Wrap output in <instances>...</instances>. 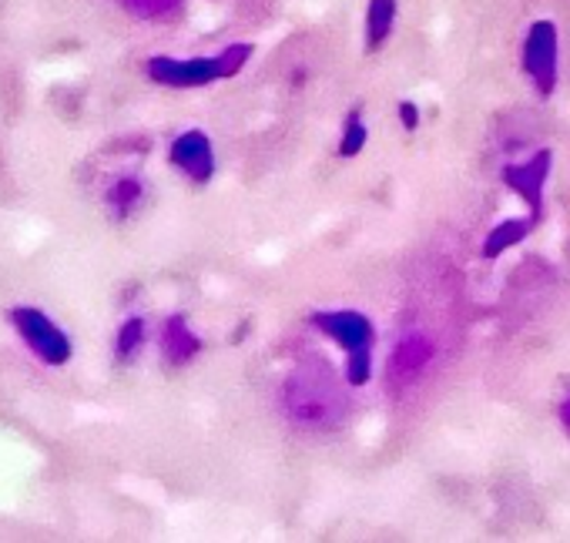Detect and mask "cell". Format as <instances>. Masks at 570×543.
<instances>
[{
	"label": "cell",
	"mask_w": 570,
	"mask_h": 543,
	"mask_svg": "<svg viewBox=\"0 0 570 543\" xmlns=\"http://www.w3.org/2000/svg\"><path fill=\"white\" fill-rule=\"evenodd\" d=\"M282 406L289 419L302 430H335L346 416V403H342V390L335 386L329 369L306 366L295 369L282 390Z\"/></svg>",
	"instance_id": "1"
},
{
	"label": "cell",
	"mask_w": 570,
	"mask_h": 543,
	"mask_svg": "<svg viewBox=\"0 0 570 543\" xmlns=\"http://www.w3.org/2000/svg\"><path fill=\"white\" fill-rule=\"evenodd\" d=\"M14 332L24 339V345L41 359L45 366H67L74 356V342L71 336L37 305H14L8 313Z\"/></svg>",
	"instance_id": "2"
},
{
	"label": "cell",
	"mask_w": 570,
	"mask_h": 543,
	"mask_svg": "<svg viewBox=\"0 0 570 543\" xmlns=\"http://www.w3.org/2000/svg\"><path fill=\"white\" fill-rule=\"evenodd\" d=\"M560 61V37L557 27L550 21H537L534 27L527 30V41H523V71L527 77L534 81L537 94H554L557 88V67Z\"/></svg>",
	"instance_id": "3"
},
{
	"label": "cell",
	"mask_w": 570,
	"mask_h": 543,
	"mask_svg": "<svg viewBox=\"0 0 570 543\" xmlns=\"http://www.w3.org/2000/svg\"><path fill=\"white\" fill-rule=\"evenodd\" d=\"M148 77L165 88H205L212 81H221L225 67L221 58H148Z\"/></svg>",
	"instance_id": "4"
},
{
	"label": "cell",
	"mask_w": 570,
	"mask_h": 543,
	"mask_svg": "<svg viewBox=\"0 0 570 543\" xmlns=\"http://www.w3.org/2000/svg\"><path fill=\"white\" fill-rule=\"evenodd\" d=\"M168 162L185 175V178H192L199 185L212 181L215 175V148H212V138L199 128L192 131H181L172 148H168Z\"/></svg>",
	"instance_id": "5"
},
{
	"label": "cell",
	"mask_w": 570,
	"mask_h": 543,
	"mask_svg": "<svg viewBox=\"0 0 570 543\" xmlns=\"http://www.w3.org/2000/svg\"><path fill=\"white\" fill-rule=\"evenodd\" d=\"M313 326L329 336L335 345H342L346 353H356V349H372V339H376V329L372 323L356 313V308H339V313H316L313 316Z\"/></svg>",
	"instance_id": "6"
},
{
	"label": "cell",
	"mask_w": 570,
	"mask_h": 543,
	"mask_svg": "<svg viewBox=\"0 0 570 543\" xmlns=\"http://www.w3.org/2000/svg\"><path fill=\"white\" fill-rule=\"evenodd\" d=\"M547 175H550V151H537L534 159L504 168L507 188L517 191V195L527 202V209H530V215H534V218H541V212H544V185H547Z\"/></svg>",
	"instance_id": "7"
},
{
	"label": "cell",
	"mask_w": 570,
	"mask_h": 543,
	"mask_svg": "<svg viewBox=\"0 0 570 543\" xmlns=\"http://www.w3.org/2000/svg\"><path fill=\"white\" fill-rule=\"evenodd\" d=\"M430 359H433V342L423 332H409L396 342L387 372L396 386H406V382H413L416 376H423L430 369Z\"/></svg>",
	"instance_id": "8"
},
{
	"label": "cell",
	"mask_w": 570,
	"mask_h": 543,
	"mask_svg": "<svg viewBox=\"0 0 570 543\" xmlns=\"http://www.w3.org/2000/svg\"><path fill=\"white\" fill-rule=\"evenodd\" d=\"M162 353L172 366H188L199 353H202V339L199 332L188 326V319L181 313L168 316L162 326Z\"/></svg>",
	"instance_id": "9"
},
{
	"label": "cell",
	"mask_w": 570,
	"mask_h": 543,
	"mask_svg": "<svg viewBox=\"0 0 570 543\" xmlns=\"http://www.w3.org/2000/svg\"><path fill=\"white\" fill-rule=\"evenodd\" d=\"M144 202V181L138 175H122L114 178L104 191V205L114 222H128Z\"/></svg>",
	"instance_id": "10"
},
{
	"label": "cell",
	"mask_w": 570,
	"mask_h": 543,
	"mask_svg": "<svg viewBox=\"0 0 570 543\" xmlns=\"http://www.w3.org/2000/svg\"><path fill=\"white\" fill-rule=\"evenodd\" d=\"M534 215H527V218H507L501 222L497 228L490 231V236L483 239V258H497L504 252H510L514 245H520L527 236H530V228H534Z\"/></svg>",
	"instance_id": "11"
},
{
	"label": "cell",
	"mask_w": 570,
	"mask_h": 543,
	"mask_svg": "<svg viewBox=\"0 0 570 543\" xmlns=\"http://www.w3.org/2000/svg\"><path fill=\"white\" fill-rule=\"evenodd\" d=\"M396 11H400L396 0H369V11H366V51H379L390 41L393 24H396Z\"/></svg>",
	"instance_id": "12"
},
{
	"label": "cell",
	"mask_w": 570,
	"mask_h": 543,
	"mask_svg": "<svg viewBox=\"0 0 570 543\" xmlns=\"http://www.w3.org/2000/svg\"><path fill=\"white\" fill-rule=\"evenodd\" d=\"M148 342V323L141 316H128L118 332H114V359L118 363H135V356Z\"/></svg>",
	"instance_id": "13"
},
{
	"label": "cell",
	"mask_w": 570,
	"mask_h": 543,
	"mask_svg": "<svg viewBox=\"0 0 570 543\" xmlns=\"http://www.w3.org/2000/svg\"><path fill=\"white\" fill-rule=\"evenodd\" d=\"M366 141H369V131H366V125H363V114L353 111L350 118H346V125H342L339 154H342V159H356V154L366 148Z\"/></svg>",
	"instance_id": "14"
},
{
	"label": "cell",
	"mask_w": 570,
	"mask_h": 543,
	"mask_svg": "<svg viewBox=\"0 0 570 543\" xmlns=\"http://www.w3.org/2000/svg\"><path fill=\"white\" fill-rule=\"evenodd\" d=\"M122 4L135 14V17H144V21H162V17H172L181 0H122Z\"/></svg>",
	"instance_id": "15"
},
{
	"label": "cell",
	"mask_w": 570,
	"mask_h": 543,
	"mask_svg": "<svg viewBox=\"0 0 570 543\" xmlns=\"http://www.w3.org/2000/svg\"><path fill=\"white\" fill-rule=\"evenodd\" d=\"M346 382L353 386H366L372 379V349H356V353H346Z\"/></svg>",
	"instance_id": "16"
},
{
	"label": "cell",
	"mask_w": 570,
	"mask_h": 543,
	"mask_svg": "<svg viewBox=\"0 0 570 543\" xmlns=\"http://www.w3.org/2000/svg\"><path fill=\"white\" fill-rule=\"evenodd\" d=\"M218 58H221L225 77H236L245 67V61L252 58V45H228V48L218 51Z\"/></svg>",
	"instance_id": "17"
},
{
	"label": "cell",
	"mask_w": 570,
	"mask_h": 543,
	"mask_svg": "<svg viewBox=\"0 0 570 543\" xmlns=\"http://www.w3.org/2000/svg\"><path fill=\"white\" fill-rule=\"evenodd\" d=\"M400 125H403L406 131L420 128V108H416L413 101H403V104H400Z\"/></svg>",
	"instance_id": "18"
},
{
	"label": "cell",
	"mask_w": 570,
	"mask_h": 543,
	"mask_svg": "<svg viewBox=\"0 0 570 543\" xmlns=\"http://www.w3.org/2000/svg\"><path fill=\"white\" fill-rule=\"evenodd\" d=\"M560 422H563V430L570 433V396L560 403Z\"/></svg>",
	"instance_id": "19"
}]
</instances>
